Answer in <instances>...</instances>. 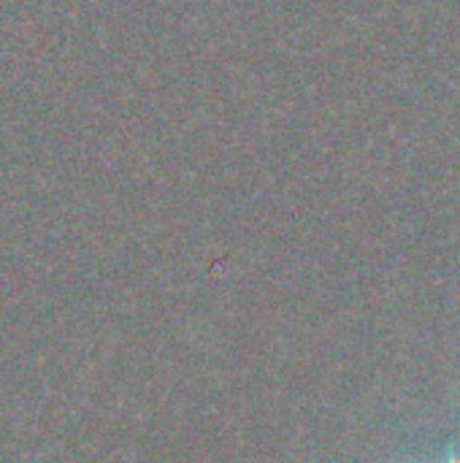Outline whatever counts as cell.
I'll list each match as a JSON object with an SVG mask.
<instances>
[{"instance_id": "cell-1", "label": "cell", "mask_w": 460, "mask_h": 463, "mask_svg": "<svg viewBox=\"0 0 460 463\" xmlns=\"http://www.w3.org/2000/svg\"><path fill=\"white\" fill-rule=\"evenodd\" d=\"M453 463H458V461H453Z\"/></svg>"}]
</instances>
